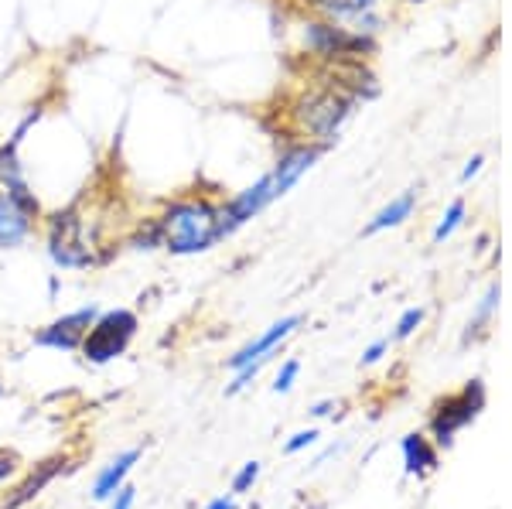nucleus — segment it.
Instances as JSON below:
<instances>
[{"mask_svg": "<svg viewBox=\"0 0 512 509\" xmlns=\"http://www.w3.org/2000/svg\"><path fill=\"white\" fill-rule=\"evenodd\" d=\"M106 223L103 212H86L82 205L45 212L41 216V236L52 267L59 270H93L106 260Z\"/></svg>", "mask_w": 512, "mask_h": 509, "instance_id": "f257e3e1", "label": "nucleus"}, {"mask_svg": "<svg viewBox=\"0 0 512 509\" xmlns=\"http://www.w3.org/2000/svg\"><path fill=\"white\" fill-rule=\"evenodd\" d=\"M161 250L171 257H198L222 243L219 233V199L212 195H178L161 205L158 216Z\"/></svg>", "mask_w": 512, "mask_h": 509, "instance_id": "f03ea898", "label": "nucleus"}, {"mask_svg": "<svg viewBox=\"0 0 512 509\" xmlns=\"http://www.w3.org/2000/svg\"><path fill=\"white\" fill-rule=\"evenodd\" d=\"M352 110L355 96L338 86H318L297 96L287 113H291V123L297 130V144H315L325 151L338 137V130L345 127V120L352 117Z\"/></svg>", "mask_w": 512, "mask_h": 509, "instance_id": "7ed1b4c3", "label": "nucleus"}, {"mask_svg": "<svg viewBox=\"0 0 512 509\" xmlns=\"http://www.w3.org/2000/svg\"><path fill=\"white\" fill-rule=\"evenodd\" d=\"M140 332V318L137 311L130 308H110V311H99L96 322L89 325L86 339H82V359L89 366H106V363H117L120 356H127V349L134 346Z\"/></svg>", "mask_w": 512, "mask_h": 509, "instance_id": "20e7f679", "label": "nucleus"}, {"mask_svg": "<svg viewBox=\"0 0 512 509\" xmlns=\"http://www.w3.org/2000/svg\"><path fill=\"white\" fill-rule=\"evenodd\" d=\"M485 407V387L482 380H472L461 393H451V397L437 400L434 410H431V434H434V445L441 448H451L454 445V434L465 431L468 424L482 414Z\"/></svg>", "mask_w": 512, "mask_h": 509, "instance_id": "39448f33", "label": "nucleus"}, {"mask_svg": "<svg viewBox=\"0 0 512 509\" xmlns=\"http://www.w3.org/2000/svg\"><path fill=\"white\" fill-rule=\"evenodd\" d=\"M304 48L311 55H321L325 62H345V59H362L376 48L373 35H359V31L345 28V24L332 21H308L304 24Z\"/></svg>", "mask_w": 512, "mask_h": 509, "instance_id": "423d86ee", "label": "nucleus"}, {"mask_svg": "<svg viewBox=\"0 0 512 509\" xmlns=\"http://www.w3.org/2000/svg\"><path fill=\"white\" fill-rule=\"evenodd\" d=\"M69 469H72V455H65V451L41 458V462L31 465V469L11 486V492L0 499V509H24V506H31L41 496V492H45L55 479H59V475H65Z\"/></svg>", "mask_w": 512, "mask_h": 509, "instance_id": "0eeeda50", "label": "nucleus"}, {"mask_svg": "<svg viewBox=\"0 0 512 509\" xmlns=\"http://www.w3.org/2000/svg\"><path fill=\"white\" fill-rule=\"evenodd\" d=\"M99 308L96 305H82L76 311H65V315L52 318L48 325H41L35 332V346L38 349H52V352H79L82 339H86L89 325L96 322Z\"/></svg>", "mask_w": 512, "mask_h": 509, "instance_id": "6e6552de", "label": "nucleus"}, {"mask_svg": "<svg viewBox=\"0 0 512 509\" xmlns=\"http://www.w3.org/2000/svg\"><path fill=\"white\" fill-rule=\"evenodd\" d=\"M304 7L315 11L321 21L345 24V28L359 31V35H376L379 24H383L376 0H304Z\"/></svg>", "mask_w": 512, "mask_h": 509, "instance_id": "1a4fd4ad", "label": "nucleus"}, {"mask_svg": "<svg viewBox=\"0 0 512 509\" xmlns=\"http://www.w3.org/2000/svg\"><path fill=\"white\" fill-rule=\"evenodd\" d=\"M38 229H41L38 212L0 188V250H21V246L35 240Z\"/></svg>", "mask_w": 512, "mask_h": 509, "instance_id": "9d476101", "label": "nucleus"}, {"mask_svg": "<svg viewBox=\"0 0 512 509\" xmlns=\"http://www.w3.org/2000/svg\"><path fill=\"white\" fill-rule=\"evenodd\" d=\"M304 325V315H284L280 322H274L267 328V332H260L256 339H250L246 346H239L233 356L226 359V369L229 373H236V369H243V366H250L253 359H260V356H270V352H277L280 349V342H287L291 335L297 332V328Z\"/></svg>", "mask_w": 512, "mask_h": 509, "instance_id": "9b49d317", "label": "nucleus"}, {"mask_svg": "<svg viewBox=\"0 0 512 509\" xmlns=\"http://www.w3.org/2000/svg\"><path fill=\"white\" fill-rule=\"evenodd\" d=\"M140 458H144V448H123L120 455H113L93 479V489H89L93 492V503H110L113 492H117L123 482H130V472L140 465Z\"/></svg>", "mask_w": 512, "mask_h": 509, "instance_id": "f8f14e48", "label": "nucleus"}, {"mask_svg": "<svg viewBox=\"0 0 512 509\" xmlns=\"http://www.w3.org/2000/svg\"><path fill=\"white\" fill-rule=\"evenodd\" d=\"M400 451H403V469L407 475H417V479H424V475H431L437 469V448L431 445V438L427 434H407V438L400 441Z\"/></svg>", "mask_w": 512, "mask_h": 509, "instance_id": "ddd939ff", "label": "nucleus"}, {"mask_svg": "<svg viewBox=\"0 0 512 509\" xmlns=\"http://www.w3.org/2000/svg\"><path fill=\"white\" fill-rule=\"evenodd\" d=\"M414 209H417V192H400L393 202H386L383 209L376 212L373 223L362 229V233H366V236H376V233H386V229L403 226L410 216H414Z\"/></svg>", "mask_w": 512, "mask_h": 509, "instance_id": "4468645a", "label": "nucleus"}, {"mask_svg": "<svg viewBox=\"0 0 512 509\" xmlns=\"http://www.w3.org/2000/svg\"><path fill=\"white\" fill-rule=\"evenodd\" d=\"M123 246H130V250H137V253L161 250V229H158V219L151 216V219H144V223H137L127 236H123Z\"/></svg>", "mask_w": 512, "mask_h": 509, "instance_id": "2eb2a0df", "label": "nucleus"}, {"mask_svg": "<svg viewBox=\"0 0 512 509\" xmlns=\"http://www.w3.org/2000/svg\"><path fill=\"white\" fill-rule=\"evenodd\" d=\"M465 199H454L451 205H448V212L441 216V223H437V229H434V243H444V240H451V233L458 229L461 223H465Z\"/></svg>", "mask_w": 512, "mask_h": 509, "instance_id": "dca6fc26", "label": "nucleus"}, {"mask_svg": "<svg viewBox=\"0 0 512 509\" xmlns=\"http://www.w3.org/2000/svg\"><path fill=\"white\" fill-rule=\"evenodd\" d=\"M499 284H492L489 287V294H485V298H482V305H478V311H475V318H472V322H468V332H465V342L468 339H472V335L478 332V328H482L485 322H489V318H492V311L495 308H499Z\"/></svg>", "mask_w": 512, "mask_h": 509, "instance_id": "f3484780", "label": "nucleus"}, {"mask_svg": "<svg viewBox=\"0 0 512 509\" xmlns=\"http://www.w3.org/2000/svg\"><path fill=\"white\" fill-rule=\"evenodd\" d=\"M260 472H263V465L256 462H246L243 469H239L236 475H233V482H229V492H233V496H246V492H250L253 486H256V479H260Z\"/></svg>", "mask_w": 512, "mask_h": 509, "instance_id": "a211bd4d", "label": "nucleus"}, {"mask_svg": "<svg viewBox=\"0 0 512 509\" xmlns=\"http://www.w3.org/2000/svg\"><path fill=\"white\" fill-rule=\"evenodd\" d=\"M21 472H24V462H21L18 451L7 448V445H0V486H7V482H14Z\"/></svg>", "mask_w": 512, "mask_h": 509, "instance_id": "6ab92c4d", "label": "nucleus"}, {"mask_svg": "<svg viewBox=\"0 0 512 509\" xmlns=\"http://www.w3.org/2000/svg\"><path fill=\"white\" fill-rule=\"evenodd\" d=\"M424 318H427V311H424V308H407V311H403V315H400V322H396L393 339H396V342L410 339V335H414L417 328L424 325Z\"/></svg>", "mask_w": 512, "mask_h": 509, "instance_id": "aec40b11", "label": "nucleus"}, {"mask_svg": "<svg viewBox=\"0 0 512 509\" xmlns=\"http://www.w3.org/2000/svg\"><path fill=\"white\" fill-rule=\"evenodd\" d=\"M297 376H301V363H297V359H284V366H280V373H277V380H274V387H270V390H274V393H291Z\"/></svg>", "mask_w": 512, "mask_h": 509, "instance_id": "412c9836", "label": "nucleus"}, {"mask_svg": "<svg viewBox=\"0 0 512 509\" xmlns=\"http://www.w3.org/2000/svg\"><path fill=\"white\" fill-rule=\"evenodd\" d=\"M318 441V428H308V431H297L287 438V445H284V455H301L304 448H311Z\"/></svg>", "mask_w": 512, "mask_h": 509, "instance_id": "4be33fe9", "label": "nucleus"}, {"mask_svg": "<svg viewBox=\"0 0 512 509\" xmlns=\"http://www.w3.org/2000/svg\"><path fill=\"white\" fill-rule=\"evenodd\" d=\"M134 506H137V486L134 482H123L110 496V509H134Z\"/></svg>", "mask_w": 512, "mask_h": 509, "instance_id": "5701e85b", "label": "nucleus"}, {"mask_svg": "<svg viewBox=\"0 0 512 509\" xmlns=\"http://www.w3.org/2000/svg\"><path fill=\"white\" fill-rule=\"evenodd\" d=\"M386 352H390V339H376L373 346H369L366 352H362V366H376L379 359L386 356Z\"/></svg>", "mask_w": 512, "mask_h": 509, "instance_id": "b1692460", "label": "nucleus"}, {"mask_svg": "<svg viewBox=\"0 0 512 509\" xmlns=\"http://www.w3.org/2000/svg\"><path fill=\"white\" fill-rule=\"evenodd\" d=\"M202 509H239V503H236V496L233 492H226V496H216V499H209Z\"/></svg>", "mask_w": 512, "mask_h": 509, "instance_id": "393cba45", "label": "nucleus"}, {"mask_svg": "<svg viewBox=\"0 0 512 509\" xmlns=\"http://www.w3.org/2000/svg\"><path fill=\"white\" fill-rule=\"evenodd\" d=\"M482 164H485V158H482V154H475V158L465 164V171H461V182H472L478 171H482Z\"/></svg>", "mask_w": 512, "mask_h": 509, "instance_id": "a878e982", "label": "nucleus"}, {"mask_svg": "<svg viewBox=\"0 0 512 509\" xmlns=\"http://www.w3.org/2000/svg\"><path fill=\"white\" fill-rule=\"evenodd\" d=\"M335 410V400H318V404H311L308 407V414L311 417H328Z\"/></svg>", "mask_w": 512, "mask_h": 509, "instance_id": "bb28decb", "label": "nucleus"}, {"mask_svg": "<svg viewBox=\"0 0 512 509\" xmlns=\"http://www.w3.org/2000/svg\"><path fill=\"white\" fill-rule=\"evenodd\" d=\"M403 4H420V0H403Z\"/></svg>", "mask_w": 512, "mask_h": 509, "instance_id": "cd10ccee", "label": "nucleus"}, {"mask_svg": "<svg viewBox=\"0 0 512 509\" xmlns=\"http://www.w3.org/2000/svg\"><path fill=\"white\" fill-rule=\"evenodd\" d=\"M0 400H4V383H0Z\"/></svg>", "mask_w": 512, "mask_h": 509, "instance_id": "c85d7f7f", "label": "nucleus"}]
</instances>
